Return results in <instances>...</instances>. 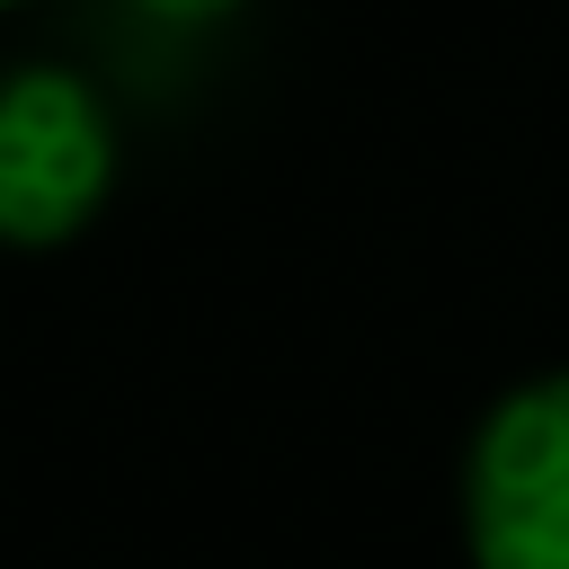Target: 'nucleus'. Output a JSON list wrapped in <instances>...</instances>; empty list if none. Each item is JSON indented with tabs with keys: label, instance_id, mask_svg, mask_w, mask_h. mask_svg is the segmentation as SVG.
<instances>
[{
	"label": "nucleus",
	"instance_id": "obj_1",
	"mask_svg": "<svg viewBox=\"0 0 569 569\" xmlns=\"http://www.w3.org/2000/svg\"><path fill=\"white\" fill-rule=\"evenodd\" d=\"M124 178V124L80 62H0V249H71Z\"/></svg>",
	"mask_w": 569,
	"mask_h": 569
},
{
	"label": "nucleus",
	"instance_id": "obj_2",
	"mask_svg": "<svg viewBox=\"0 0 569 569\" xmlns=\"http://www.w3.org/2000/svg\"><path fill=\"white\" fill-rule=\"evenodd\" d=\"M471 569H569V365L498 382L453 462Z\"/></svg>",
	"mask_w": 569,
	"mask_h": 569
},
{
	"label": "nucleus",
	"instance_id": "obj_3",
	"mask_svg": "<svg viewBox=\"0 0 569 569\" xmlns=\"http://www.w3.org/2000/svg\"><path fill=\"white\" fill-rule=\"evenodd\" d=\"M142 18H160L169 36H213V27H231L249 0H133Z\"/></svg>",
	"mask_w": 569,
	"mask_h": 569
},
{
	"label": "nucleus",
	"instance_id": "obj_4",
	"mask_svg": "<svg viewBox=\"0 0 569 569\" xmlns=\"http://www.w3.org/2000/svg\"><path fill=\"white\" fill-rule=\"evenodd\" d=\"M9 9H36V0H0V18H9Z\"/></svg>",
	"mask_w": 569,
	"mask_h": 569
}]
</instances>
